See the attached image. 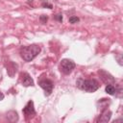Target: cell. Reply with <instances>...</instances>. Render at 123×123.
<instances>
[{"mask_svg": "<svg viewBox=\"0 0 123 123\" xmlns=\"http://www.w3.org/2000/svg\"><path fill=\"white\" fill-rule=\"evenodd\" d=\"M40 47L37 44H31L27 46H23L19 50L20 57L25 62H31L33 61L39 53H40Z\"/></svg>", "mask_w": 123, "mask_h": 123, "instance_id": "obj_1", "label": "cell"}, {"mask_svg": "<svg viewBox=\"0 0 123 123\" xmlns=\"http://www.w3.org/2000/svg\"><path fill=\"white\" fill-rule=\"evenodd\" d=\"M76 86L81 90H84L89 93L95 92L100 86L99 83L95 79H82V78L77 80Z\"/></svg>", "mask_w": 123, "mask_h": 123, "instance_id": "obj_2", "label": "cell"}, {"mask_svg": "<svg viewBox=\"0 0 123 123\" xmlns=\"http://www.w3.org/2000/svg\"><path fill=\"white\" fill-rule=\"evenodd\" d=\"M75 67H76V63L69 59H62L60 62V69L65 75H69L75 69Z\"/></svg>", "mask_w": 123, "mask_h": 123, "instance_id": "obj_3", "label": "cell"}, {"mask_svg": "<svg viewBox=\"0 0 123 123\" xmlns=\"http://www.w3.org/2000/svg\"><path fill=\"white\" fill-rule=\"evenodd\" d=\"M22 111H23V114L25 115V118H26L27 120L33 118V117L37 114L36 110H35V106H34V102H33L32 100L28 101L27 104L25 105V107L23 108Z\"/></svg>", "mask_w": 123, "mask_h": 123, "instance_id": "obj_4", "label": "cell"}, {"mask_svg": "<svg viewBox=\"0 0 123 123\" xmlns=\"http://www.w3.org/2000/svg\"><path fill=\"white\" fill-rule=\"evenodd\" d=\"M38 85L45 91V95L46 96H49L52 93L53 87H54V84L50 79H41V80L38 81Z\"/></svg>", "mask_w": 123, "mask_h": 123, "instance_id": "obj_5", "label": "cell"}, {"mask_svg": "<svg viewBox=\"0 0 123 123\" xmlns=\"http://www.w3.org/2000/svg\"><path fill=\"white\" fill-rule=\"evenodd\" d=\"M98 74H99L100 79L102 80V82H103L104 84H106V85H110V84L113 85V84L115 83V79H114L113 76H112L111 74H110L108 71H106V70H104V69H100V70L98 71Z\"/></svg>", "mask_w": 123, "mask_h": 123, "instance_id": "obj_6", "label": "cell"}, {"mask_svg": "<svg viewBox=\"0 0 123 123\" xmlns=\"http://www.w3.org/2000/svg\"><path fill=\"white\" fill-rule=\"evenodd\" d=\"M21 83H22V86H35L34 85V80L32 79V77L27 72L21 73Z\"/></svg>", "mask_w": 123, "mask_h": 123, "instance_id": "obj_7", "label": "cell"}, {"mask_svg": "<svg viewBox=\"0 0 123 123\" xmlns=\"http://www.w3.org/2000/svg\"><path fill=\"white\" fill-rule=\"evenodd\" d=\"M111 111L108 109H105L103 110V111L101 112V114L99 115V118L97 119V122H103V123H106V122H109L111 120Z\"/></svg>", "mask_w": 123, "mask_h": 123, "instance_id": "obj_8", "label": "cell"}, {"mask_svg": "<svg viewBox=\"0 0 123 123\" xmlns=\"http://www.w3.org/2000/svg\"><path fill=\"white\" fill-rule=\"evenodd\" d=\"M7 119L10 122H17L18 121V114L15 111H10L7 113Z\"/></svg>", "mask_w": 123, "mask_h": 123, "instance_id": "obj_9", "label": "cell"}, {"mask_svg": "<svg viewBox=\"0 0 123 123\" xmlns=\"http://www.w3.org/2000/svg\"><path fill=\"white\" fill-rule=\"evenodd\" d=\"M115 89H116V87H115L113 85H111V84L107 85L106 87H105L106 92H107L108 94H110V95H114V93H115Z\"/></svg>", "mask_w": 123, "mask_h": 123, "instance_id": "obj_10", "label": "cell"}, {"mask_svg": "<svg viewBox=\"0 0 123 123\" xmlns=\"http://www.w3.org/2000/svg\"><path fill=\"white\" fill-rule=\"evenodd\" d=\"M69 23L70 24H75V23H78L79 21H80V18L78 17V16H75V15H72V16H70L69 17Z\"/></svg>", "mask_w": 123, "mask_h": 123, "instance_id": "obj_11", "label": "cell"}, {"mask_svg": "<svg viewBox=\"0 0 123 123\" xmlns=\"http://www.w3.org/2000/svg\"><path fill=\"white\" fill-rule=\"evenodd\" d=\"M47 20H48V16L46 14H42V15L39 16V21H40L41 24H46Z\"/></svg>", "mask_w": 123, "mask_h": 123, "instance_id": "obj_12", "label": "cell"}, {"mask_svg": "<svg viewBox=\"0 0 123 123\" xmlns=\"http://www.w3.org/2000/svg\"><path fill=\"white\" fill-rule=\"evenodd\" d=\"M41 7H42V8H48V9H53V5H52V4H50V3H48L47 1H43V2L41 3Z\"/></svg>", "mask_w": 123, "mask_h": 123, "instance_id": "obj_13", "label": "cell"}, {"mask_svg": "<svg viewBox=\"0 0 123 123\" xmlns=\"http://www.w3.org/2000/svg\"><path fill=\"white\" fill-rule=\"evenodd\" d=\"M115 59H116V61H117L119 65L123 64V62H122V55L121 54H115Z\"/></svg>", "mask_w": 123, "mask_h": 123, "instance_id": "obj_14", "label": "cell"}, {"mask_svg": "<svg viewBox=\"0 0 123 123\" xmlns=\"http://www.w3.org/2000/svg\"><path fill=\"white\" fill-rule=\"evenodd\" d=\"M114 95H115L116 97H118V98H121V97H122V88H121V87L116 88V89H115V93H114Z\"/></svg>", "mask_w": 123, "mask_h": 123, "instance_id": "obj_15", "label": "cell"}, {"mask_svg": "<svg viewBox=\"0 0 123 123\" xmlns=\"http://www.w3.org/2000/svg\"><path fill=\"white\" fill-rule=\"evenodd\" d=\"M54 19L59 21V22H62V13H57L56 15H54Z\"/></svg>", "mask_w": 123, "mask_h": 123, "instance_id": "obj_16", "label": "cell"}, {"mask_svg": "<svg viewBox=\"0 0 123 123\" xmlns=\"http://www.w3.org/2000/svg\"><path fill=\"white\" fill-rule=\"evenodd\" d=\"M4 97H5V95L3 94V92L0 91V101H2V100L4 99Z\"/></svg>", "mask_w": 123, "mask_h": 123, "instance_id": "obj_17", "label": "cell"}]
</instances>
